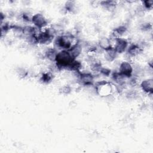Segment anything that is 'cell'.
Segmentation results:
<instances>
[{
  "mask_svg": "<svg viewBox=\"0 0 153 153\" xmlns=\"http://www.w3.org/2000/svg\"><path fill=\"white\" fill-rule=\"evenodd\" d=\"M68 50H62L56 53L54 60L59 68H68L71 63L75 60Z\"/></svg>",
  "mask_w": 153,
  "mask_h": 153,
  "instance_id": "6da1fadb",
  "label": "cell"
},
{
  "mask_svg": "<svg viewBox=\"0 0 153 153\" xmlns=\"http://www.w3.org/2000/svg\"><path fill=\"white\" fill-rule=\"evenodd\" d=\"M72 36L71 35H61L57 38L56 43L57 45L65 50H70L72 46Z\"/></svg>",
  "mask_w": 153,
  "mask_h": 153,
  "instance_id": "7a4b0ae2",
  "label": "cell"
},
{
  "mask_svg": "<svg viewBox=\"0 0 153 153\" xmlns=\"http://www.w3.org/2000/svg\"><path fill=\"white\" fill-rule=\"evenodd\" d=\"M95 88L97 91V93L102 96H109L111 94L112 90L111 83L105 81L97 82Z\"/></svg>",
  "mask_w": 153,
  "mask_h": 153,
  "instance_id": "3957f363",
  "label": "cell"
},
{
  "mask_svg": "<svg viewBox=\"0 0 153 153\" xmlns=\"http://www.w3.org/2000/svg\"><path fill=\"white\" fill-rule=\"evenodd\" d=\"M32 22L38 29H42L47 25V20L40 13H37L32 17Z\"/></svg>",
  "mask_w": 153,
  "mask_h": 153,
  "instance_id": "277c9868",
  "label": "cell"
},
{
  "mask_svg": "<svg viewBox=\"0 0 153 153\" xmlns=\"http://www.w3.org/2000/svg\"><path fill=\"white\" fill-rule=\"evenodd\" d=\"M133 69L131 65L128 62H123L121 63L119 73L124 78H129L133 74Z\"/></svg>",
  "mask_w": 153,
  "mask_h": 153,
  "instance_id": "5b68a950",
  "label": "cell"
},
{
  "mask_svg": "<svg viewBox=\"0 0 153 153\" xmlns=\"http://www.w3.org/2000/svg\"><path fill=\"white\" fill-rule=\"evenodd\" d=\"M128 42L125 39L117 38L115 40V44L114 48L117 53H122L127 49Z\"/></svg>",
  "mask_w": 153,
  "mask_h": 153,
  "instance_id": "8992f818",
  "label": "cell"
},
{
  "mask_svg": "<svg viewBox=\"0 0 153 153\" xmlns=\"http://www.w3.org/2000/svg\"><path fill=\"white\" fill-rule=\"evenodd\" d=\"M79 81L84 85H91L93 84L94 77L90 73H81L79 75Z\"/></svg>",
  "mask_w": 153,
  "mask_h": 153,
  "instance_id": "52a82bcc",
  "label": "cell"
},
{
  "mask_svg": "<svg viewBox=\"0 0 153 153\" xmlns=\"http://www.w3.org/2000/svg\"><path fill=\"white\" fill-rule=\"evenodd\" d=\"M142 90L148 94H152L153 90V80L152 78L143 80L140 84Z\"/></svg>",
  "mask_w": 153,
  "mask_h": 153,
  "instance_id": "ba28073f",
  "label": "cell"
},
{
  "mask_svg": "<svg viewBox=\"0 0 153 153\" xmlns=\"http://www.w3.org/2000/svg\"><path fill=\"white\" fill-rule=\"evenodd\" d=\"M99 45L102 49H103L105 51H107L112 48L110 40L106 37H102L101 39H100L99 41Z\"/></svg>",
  "mask_w": 153,
  "mask_h": 153,
  "instance_id": "9c48e42d",
  "label": "cell"
},
{
  "mask_svg": "<svg viewBox=\"0 0 153 153\" xmlns=\"http://www.w3.org/2000/svg\"><path fill=\"white\" fill-rule=\"evenodd\" d=\"M142 51L141 48L136 44H132L131 45L127 50V53L129 56L131 57H134L138 55Z\"/></svg>",
  "mask_w": 153,
  "mask_h": 153,
  "instance_id": "30bf717a",
  "label": "cell"
},
{
  "mask_svg": "<svg viewBox=\"0 0 153 153\" xmlns=\"http://www.w3.org/2000/svg\"><path fill=\"white\" fill-rule=\"evenodd\" d=\"M70 53V54H71V56L74 58L75 59L76 57H78L79 54L81 53V47L77 44L76 43L72 47V48L68 50Z\"/></svg>",
  "mask_w": 153,
  "mask_h": 153,
  "instance_id": "8fae6325",
  "label": "cell"
},
{
  "mask_svg": "<svg viewBox=\"0 0 153 153\" xmlns=\"http://www.w3.org/2000/svg\"><path fill=\"white\" fill-rule=\"evenodd\" d=\"M106 58L108 61H112L117 56V53L114 50V48H111V49L106 51Z\"/></svg>",
  "mask_w": 153,
  "mask_h": 153,
  "instance_id": "7c38bea8",
  "label": "cell"
},
{
  "mask_svg": "<svg viewBox=\"0 0 153 153\" xmlns=\"http://www.w3.org/2000/svg\"><path fill=\"white\" fill-rule=\"evenodd\" d=\"M52 75L49 73V72H46L42 74V76H41V80L42 81V82H45V83H48L49 82H50L52 79Z\"/></svg>",
  "mask_w": 153,
  "mask_h": 153,
  "instance_id": "4fadbf2b",
  "label": "cell"
},
{
  "mask_svg": "<svg viewBox=\"0 0 153 153\" xmlns=\"http://www.w3.org/2000/svg\"><path fill=\"white\" fill-rule=\"evenodd\" d=\"M126 27L124 26H119L118 27L116 28L115 30H114V34L115 35H122L123 33H124L126 30Z\"/></svg>",
  "mask_w": 153,
  "mask_h": 153,
  "instance_id": "5bb4252c",
  "label": "cell"
},
{
  "mask_svg": "<svg viewBox=\"0 0 153 153\" xmlns=\"http://www.w3.org/2000/svg\"><path fill=\"white\" fill-rule=\"evenodd\" d=\"M143 5H144V7L146 9L149 10V9H151L152 8L153 1H149V0L144 1L143 2Z\"/></svg>",
  "mask_w": 153,
  "mask_h": 153,
  "instance_id": "9a60e30c",
  "label": "cell"
},
{
  "mask_svg": "<svg viewBox=\"0 0 153 153\" xmlns=\"http://www.w3.org/2000/svg\"><path fill=\"white\" fill-rule=\"evenodd\" d=\"M100 71L101 73H102L103 75H109V74H110V72L111 71L107 68H101L100 69Z\"/></svg>",
  "mask_w": 153,
  "mask_h": 153,
  "instance_id": "2e32d148",
  "label": "cell"
},
{
  "mask_svg": "<svg viewBox=\"0 0 153 153\" xmlns=\"http://www.w3.org/2000/svg\"><path fill=\"white\" fill-rule=\"evenodd\" d=\"M70 91H71V88H70V87H67V86H66V87H63V88H62V93H65V94H68L69 92H70Z\"/></svg>",
  "mask_w": 153,
  "mask_h": 153,
  "instance_id": "e0dca14e",
  "label": "cell"
}]
</instances>
